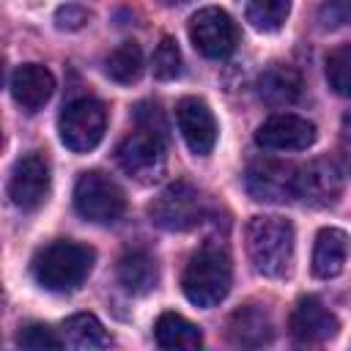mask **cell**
Returning a JSON list of instances; mask_svg holds the SVG:
<instances>
[{"instance_id":"1","label":"cell","mask_w":351,"mask_h":351,"mask_svg":"<svg viewBox=\"0 0 351 351\" xmlns=\"http://www.w3.org/2000/svg\"><path fill=\"white\" fill-rule=\"evenodd\" d=\"M137 126L129 132L118 148H115V162L118 167L140 181V184H154L165 176L167 170V145H165V123L159 115V107L154 104H140L137 112Z\"/></svg>"},{"instance_id":"2","label":"cell","mask_w":351,"mask_h":351,"mask_svg":"<svg viewBox=\"0 0 351 351\" xmlns=\"http://www.w3.org/2000/svg\"><path fill=\"white\" fill-rule=\"evenodd\" d=\"M90 266H93V250L90 247L69 241V239H58L33 255L30 271L41 288L55 291V293H66V291H74L85 282V277L90 274Z\"/></svg>"},{"instance_id":"3","label":"cell","mask_w":351,"mask_h":351,"mask_svg":"<svg viewBox=\"0 0 351 351\" xmlns=\"http://www.w3.org/2000/svg\"><path fill=\"white\" fill-rule=\"evenodd\" d=\"M293 241V225L285 217H252L247 225V252L263 277H285L291 271Z\"/></svg>"},{"instance_id":"4","label":"cell","mask_w":351,"mask_h":351,"mask_svg":"<svg viewBox=\"0 0 351 351\" xmlns=\"http://www.w3.org/2000/svg\"><path fill=\"white\" fill-rule=\"evenodd\" d=\"M233 269L230 258L219 244H203L197 252H192L184 274H181V291L195 307H217L228 291H230Z\"/></svg>"},{"instance_id":"5","label":"cell","mask_w":351,"mask_h":351,"mask_svg":"<svg viewBox=\"0 0 351 351\" xmlns=\"http://www.w3.org/2000/svg\"><path fill=\"white\" fill-rule=\"evenodd\" d=\"M104 129H107V110L93 96H80L69 101L58 118L60 143L74 154L93 151L101 143Z\"/></svg>"},{"instance_id":"6","label":"cell","mask_w":351,"mask_h":351,"mask_svg":"<svg viewBox=\"0 0 351 351\" xmlns=\"http://www.w3.org/2000/svg\"><path fill=\"white\" fill-rule=\"evenodd\" d=\"M74 208L88 222L110 225L121 219V214L126 211V197L123 189L110 176L99 170H88L74 184Z\"/></svg>"},{"instance_id":"7","label":"cell","mask_w":351,"mask_h":351,"mask_svg":"<svg viewBox=\"0 0 351 351\" xmlns=\"http://www.w3.org/2000/svg\"><path fill=\"white\" fill-rule=\"evenodd\" d=\"M148 217L156 228L170 233L192 230L203 219V197L192 184L176 181L154 197V203L148 206Z\"/></svg>"},{"instance_id":"8","label":"cell","mask_w":351,"mask_h":351,"mask_svg":"<svg viewBox=\"0 0 351 351\" xmlns=\"http://www.w3.org/2000/svg\"><path fill=\"white\" fill-rule=\"evenodd\" d=\"M189 38L200 55H206L211 60H222L236 49L239 30H236V22L230 19L228 11L208 5V8H200L197 14H192Z\"/></svg>"},{"instance_id":"9","label":"cell","mask_w":351,"mask_h":351,"mask_svg":"<svg viewBox=\"0 0 351 351\" xmlns=\"http://www.w3.org/2000/svg\"><path fill=\"white\" fill-rule=\"evenodd\" d=\"M296 176L299 170L288 162L258 159L244 173V186L258 203H288L296 197Z\"/></svg>"},{"instance_id":"10","label":"cell","mask_w":351,"mask_h":351,"mask_svg":"<svg viewBox=\"0 0 351 351\" xmlns=\"http://www.w3.org/2000/svg\"><path fill=\"white\" fill-rule=\"evenodd\" d=\"M49 195V167L41 154H25L16 159L8 178V197L22 211H36Z\"/></svg>"},{"instance_id":"11","label":"cell","mask_w":351,"mask_h":351,"mask_svg":"<svg viewBox=\"0 0 351 351\" xmlns=\"http://www.w3.org/2000/svg\"><path fill=\"white\" fill-rule=\"evenodd\" d=\"M176 123L178 132L184 137V143L189 145L192 154L206 156L214 151L217 145V121L208 110V104L197 96H184L176 104Z\"/></svg>"},{"instance_id":"12","label":"cell","mask_w":351,"mask_h":351,"mask_svg":"<svg viewBox=\"0 0 351 351\" xmlns=\"http://www.w3.org/2000/svg\"><path fill=\"white\" fill-rule=\"evenodd\" d=\"M255 143L266 151H304L315 143V126L307 118L280 112L258 126Z\"/></svg>"},{"instance_id":"13","label":"cell","mask_w":351,"mask_h":351,"mask_svg":"<svg viewBox=\"0 0 351 351\" xmlns=\"http://www.w3.org/2000/svg\"><path fill=\"white\" fill-rule=\"evenodd\" d=\"M343 195V170L332 159H315L296 176V197H302L307 206L326 208L335 206Z\"/></svg>"},{"instance_id":"14","label":"cell","mask_w":351,"mask_h":351,"mask_svg":"<svg viewBox=\"0 0 351 351\" xmlns=\"http://www.w3.org/2000/svg\"><path fill=\"white\" fill-rule=\"evenodd\" d=\"M288 329L293 335L296 343H304V346H318V343H326L337 335L340 324L337 318L324 307L321 299L315 296H302L296 302V307L291 310V318H288Z\"/></svg>"},{"instance_id":"15","label":"cell","mask_w":351,"mask_h":351,"mask_svg":"<svg viewBox=\"0 0 351 351\" xmlns=\"http://www.w3.org/2000/svg\"><path fill=\"white\" fill-rule=\"evenodd\" d=\"M55 90V77L38 63H22L11 74V96L25 112H38Z\"/></svg>"},{"instance_id":"16","label":"cell","mask_w":351,"mask_h":351,"mask_svg":"<svg viewBox=\"0 0 351 351\" xmlns=\"http://www.w3.org/2000/svg\"><path fill=\"white\" fill-rule=\"evenodd\" d=\"M274 337L271 318L263 307H239L228 321V340L239 348H261Z\"/></svg>"},{"instance_id":"17","label":"cell","mask_w":351,"mask_h":351,"mask_svg":"<svg viewBox=\"0 0 351 351\" xmlns=\"http://www.w3.org/2000/svg\"><path fill=\"white\" fill-rule=\"evenodd\" d=\"M258 96L269 107H288L302 96V74L288 63H271L258 77Z\"/></svg>"},{"instance_id":"18","label":"cell","mask_w":351,"mask_h":351,"mask_svg":"<svg viewBox=\"0 0 351 351\" xmlns=\"http://www.w3.org/2000/svg\"><path fill=\"white\" fill-rule=\"evenodd\" d=\"M348 258V236L340 228H321L313 244V274L332 280L343 271Z\"/></svg>"},{"instance_id":"19","label":"cell","mask_w":351,"mask_h":351,"mask_svg":"<svg viewBox=\"0 0 351 351\" xmlns=\"http://www.w3.org/2000/svg\"><path fill=\"white\" fill-rule=\"evenodd\" d=\"M156 280H159V271H156V263L148 252L134 250V252H126L118 261V282L129 293L143 296L156 285Z\"/></svg>"},{"instance_id":"20","label":"cell","mask_w":351,"mask_h":351,"mask_svg":"<svg viewBox=\"0 0 351 351\" xmlns=\"http://www.w3.org/2000/svg\"><path fill=\"white\" fill-rule=\"evenodd\" d=\"M154 337L162 348H200L203 346V335H200V326L192 324L189 318L178 315V313H162L156 318V326H154Z\"/></svg>"},{"instance_id":"21","label":"cell","mask_w":351,"mask_h":351,"mask_svg":"<svg viewBox=\"0 0 351 351\" xmlns=\"http://www.w3.org/2000/svg\"><path fill=\"white\" fill-rule=\"evenodd\" d=\"M63 343L80 351H93V348H107L112 340L96 315L77 313L63 321Z\"/></svg>"},{"instance_id":"22","label":"cell","mask_w":351,"mask_h":351,"mask_svg":"<svg viewBox=\"0 0 351 351\" xmlns=\"http://www.w3.org/2000/svg\"><path fill=\"white\" fill-rule=\"evenodd\" d=\"M104 74L118 82V85H132L143 74V49L137 41H123L118 44L107 58H104Z\"/></svg>"},{"instance_id":"23","label":"cell","mask_w":351,"mask_h":351,"mask_svg":"<svg viewBox=\"0 0 351 351\" xmlns=\"http://www.w3.org/2000/svg\"><path fill=\"white\" fill-rule=\"evenodd\" d=\"M291 0H247V22L261 33H274L285 25Z\"/></svg>"},{"instance_id":"24","label":"cell","mask_w":351,"mask_h":351,"mask_svg":"<svg viewBox=\"0 0 351 351\" xmlns=\"http://www.w3.org/2000/svg\"><path fill=\"white\" fill-rule=\"evenodd\" d=\"M326 82L337 96L351 99V44H343L326 55Z\"/></svg>"},{"instance_id":"25","label":"cell","mask_w":351,"mask_h":351,"mask_svg":"<svg viewBox=\"0 0 351 351\" xmlns=\"http://www.w3.org/2000/svg\"><path fill=\"white\" fill-rule=\"evenodd\" d=\"M151 69H154V77L156 80H176L181 74V52H178V44L165 36L156 49H154V58H151Z\"/></svg>"},{"instance_id":"26","label":"cell","mask_w":351,"mask_h":351,"mask_svg":"<svg viewBox=\"0 0 351 351\" xmlns=\"http://www.w3.org/2000/svg\"><path fill=\"white\" fill-rule=\"evenodd\" d=\"M16 346L30 348V351H55L63 346V337H58V332L49 329L47 324H27L16 335Z\"/></svg>"},{"instance_id":"27","label":"cell","mask_w":351,"mask_h":351,"mask_svg":"<svg viewBox=\"0 0 351 351\" xmlns=\"http://www.w3.org/2000/svg\"><path fill=\"white\" fill-rule=\"evenodd\" d=\"M321 30H337L351 25V0H324L318 8Z\"/></svg>"},{"instance_id":"28","label":"cell","mask_w":351,"mask_h":351,"mask_svg":"<svg viewBox=\"0 0 351 351\" xmlns=\"http://www.w3.org/2000/svg\"><path fill=\"white\" fill-rule=\"evenodd\" d=\"M85 22H88V11L80 8V5H63L55 14V25L60 30H80Z\"/></svg>"},{"instance_id":"29","label":"cell","mask_w":351,"mask_h":351,"mask_svg":"<svg viewBox=\"0 0 351 351\" xmlns=\"http://www.w3.org/2000/svg\"><path fill=\"white\" fill-rule=\"evenodd\" d=\"M343 148L351 159V115H346V121H343Z\"/></svg>"},{"instance_id":"30","label":"cell","mask_w":351,"mask_h":351,"mask_svg":"<svg viewBox=\"0 0 351 351\" xmlns=\"http://www.w3.org/2000/svg\"><path fill=\"white\" fill-rule=\"evenodd\" d=\"M165 3H170V5H176V3H186V0H165Z\"/></svg>"}]
</instances>
